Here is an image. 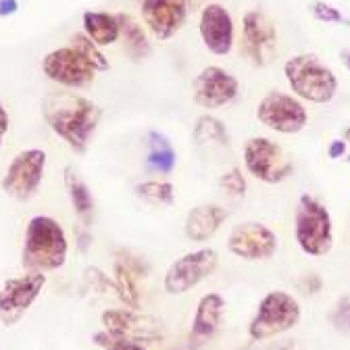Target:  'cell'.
Listing matches in <instances>:
<instances>
[{
    "label": "cell",
    "mask_w": 350,
    "mask_h": 350,
    "mask_svg": "<svg viewBox=\"0 0 350 350\" xmlns=\"http://www.w3.org/2000/svg\"><path fill=\"white\" fill-rule=\"evenodd\" d=\"M42 113L51 129L77 154L88 150L90 138L103 117V111L96 103L75 92L49 94L42 103Z\"/></svg>",
    "instance_id": "1"
},
{
    "label": "cell",
    "mask_w": 350,
    "mask_h": 350,
    "mask_svg": "<svg viewBox=\"0 0 350 350\" xmlns=\"http://www.w3.org/2000/svg\"><path fill=\"white\" fill-rule=\"evenodd\" d=\"M69 252L67 236L53 217L38 215L27 224L21 262L27 271H55L65 265Z\"/></svg>",
    "instance_id": "2"
},
{
    "label": "cell",
    "mask_w": 350,
    "mask_h": 350,
    "mask_svg": "<svg viewBox=\"0 0 350 350\" xmlns=\"http://www.w3.org/2000/svg\"><path fill=\"white\" fill-rule=\"evenodd\" d=\"M284 75L290 90L302 100L325 105L332 103L338 92V77L334 71L309 53L288 59L284 65Z\"/></svg>",
    "instance_id": "3"
},
{
    "label": "cell",
    "mask_w": 350,
    "mask_h": 350,
    "mask_svg": "<svg viewBox=\"0 0 350 350\" xmlns=\"http://www.w3.org/2000/svg\"><path fill=\"white\" fill-rule=\"evenodd\" d=\"M294 234L300 250L309 256H323L334 246V226L332 215L323 202L311 194H302L298 198Z\"/></svg>",
    "instance_id": "4"
},
{
    "label": "cell",
    "mask_w": 350,
    "mask_h": 350,
    "mask_svg": "<svg viewBox=\"0 0 350 350\" xmlns=\"http://www.w3.org/2000/svg\"><path fill=\"white\" fill-rule=\"evenodd\" d=\"M300 321L298 300L284 292L273 290L258 302V309L248 323V336L256 342L275 338L284 332H290Z\"/></svg>",
    "instance_id": "5"
},
{
    "label": "cell",
    "mask_w": 350,
    "mask_h": 350,
    "mask_svg": "<svg viewBox=\"0 0 350 350\" xmlns=\"http://www.w3.org/2000/svg\"><path fill=\"white\" fill-rule=\"evenodd\" d=\"M242 154H244L246 171L254 175L258 182L280 184L288 180L294 171V165L284 154V148L269 138H262V136L250 138L244 144Z\"/></svg>",
    "instance_id": "6"
},
{
    "label": "cell",
    "mask_w": 350,
    "mask_h": 350,
    "mask_svg": "<svg viewBox=\"0 0 350 350\" xmlns=\"http://www.w3.org/2000/svg\"><path fill=\"white\" fill-rule=\"evenodd\" d=\"M242 53L256 67H267L278 57V27L267 13L252 9L244 15Z\"/></svg>",
    "instance_id": "7"
},
{
    "label": "cell",
    "mask_w": 350,
    "mask_h": 350,
    "mask_svg": "<svg viewBox=\"0 0 350 350\" xmlns=\"http://www.w3.org/2000/svg\"><path fill=\"white\" fill-rule=\"evenodd\" d=\"M219 265V254L213 248H198L173 260L165 273V290L169 294H186L200 282L211 278Z\"/></svg>",
    "instance_id": "8"
},
{
    "label": "cell",
    "mask_w": 350,
    "mask_h": 350,
    "mask_svg": "<svg viewBox=\"0 0 350 350\" xmlns=\"http://www.w3.org/2000/svg\"><path fill=\"white\" fill-rule=\"evenodd\" d=\"M44 171H46V152L40 148L21 150L7 167L0 186H3L7 196L25 202L38 192Z\"/></svg>",
    "instance_id": "9"
},
{
    "label": "cell",
    "mask_w": 350,
    "mask_h": 350,
    "mask_svg": "<svg viewBox=\"0 0 350 350\" xmlns=\"http://www.w3.org/2000/svg\"><path fill=\"white\" fill-rule=\"evenodd\" d=\"M256 119L265 127L278 131V134L292 136L306 127L309 113L298 98L275 90L258 103Z\"/></svg>",
    "instance_id": "10"
},
{
    "label": "cell",
    "mask_w": 350,
    "mask_h": 350,
    "mask_svg": "<svg viewBox=\"0 0 350 350\" xmlns=\"http://www.w3.org/2000/svg\"><path fill=\"white\" fill-rule=\"evenodd\" d=\"M46 275L40 271H29L27 275L7 280L0 290V321L7 327L15 325L40 296Z\"/></svg>",
    "instance_id": "11"
},
{
    "label": "cell",
    "mask_w": 350,
    "mask_h": 350,
    "mask_svg": "<svg viewBox=\"0 0 350 350\" xmlns=\"http://www.w3.org/2000/svg\"><path fill=\"white\" fill-rule=\"evenodd\" d=\"M42 71L49 79L65 88H83L94 81L96 75V67L75 46H65L49 53L42 61Z\"/></svg>",
    "instance_id": "12"
},
{
    "label": "cell",
    "mask_w": 350,
    "mask_h": 350,
    "mask_svg": "<svg viewBox=\"0 0 350 350\" xmlns=\"http://www.w3.org/2000/svg\"><path fill=\"white\" fill-rule=\"evenodd\" d=\"M100 321L109 334L134 342H161L165 338L163 321L152 315H144L136 309L105 311Z\"/></svg>",
    "instance_id": "13"
},
{
    "label": "cell",
    "mask_w": 350,
    "mask_h": 350,
    "mask_svg": "<svg viewBox=\"0 0 350 350\" xmlns=\"http://www.w3.org/2000/svg\"><path fill=\"white\" fill-rule=\"evenodd\" d=\"M228 248L242 260H267L278 250V236L258 221H246L232 230Z\"/></svg>",
    "instance_id": "14"
},
{
    "label": "cell",
    "mask_w": 350,
    "mask_h": 350,
    "mask_svg": "<svg viewBox=\"0 0 350 350\" xmlns=\"http://www.w3.org/2000/svg\"><path fill=\"white\" fill-rule=\"evenodd\" d=\"M192 88H194L196 105L204 109H219V107L230 105L238 96L240 83L230 71L217 65H211V67H204L196 75Z\"/></svg>",
    "instance_id": "15"
},
{
    "label": "cell",
    "mask_w": 350,
    "mask_h": 350,
    "mask_svg": "<svg viewBox=\"0 0 350 350\" xmlns=\"http://www.w3.org/2000/svg\"><path fill=\"white\" fill-rule=\"evenodd\" d=\"M140 11L150 33L165 42L184 27L188 17V0H142Z\"/></svg>",
    "instance_id": "16"
},
{
    "label": "cell",
    "mask_w": 350,
    "mask_h": 350,
    "mask_svg": "<svg viewBox=\"0 0 350 350\" xmlns=\"http://www.w3.org/2000/svg\"><path fill=\"white\" fill-rule=\"evenodd\" d=\"M198 31H200L204 46L213 55H217V57L230 55V51L234 46V19L224 5L213 3L202 9Z\"/></svg>",
    "instance_id": "17"
},
{
    "label": "cell",
    "mask_w": 350,
    "mask_h": 350,
    "mask_svg": "<svg viewBox=\"0 0 350 350\" xmlns=\"http://www.w3.org/2000/svg\"><path fill=\"white\" fill-rule=\"evenodd\" d=\"M192 140L202 159L219 161L230 150V136L226 125L213 115H202L196 119L192 129Z\"/></svg>",
    "instance_id": "18"
},
{
    "label": "cell",
    "mask_w": 350,
    "mask_h": 350,
    "mask_svg": "<svg viewBox=\"0 0 350 350\" xmlns=\"http://www.w3.org/2000/svg\"><path fill=\"white\" fill-rule=\"evenodd\" d=\"M228 219V211L219 204H198L194 206L184 224V232L192 242H206L211 240Z\"/></svg>",
    "instance_id": "19"
},
{
    "label": "cell",
    "mask_w": 350,
    "mask_h": 350,
    "mask_svg": "<svg viewBox=\"0 0 350 350\" xmlns=\"http://www.w3.org/2000/svg\"><path fill=\"white\" fill-rule=\"evenodd\" d=\"M224 313H226V300L215 292L204 294L198 300L196 313L192 319V334H190L192 340L198 344L211 340L217 334L219 325H221Z\"/></svg>",
    "instance_id": "20"
},
{
    "label": "cell",
    "mask_w": 350,
    "mask_h": 350,
    "mask_svg": "<svg viewBox=\"0 0 350 350\" xmlns=\"http://www.w3.org/2000/svg\"><path fill=\"white\" fill-rule=\"evenodd\" d=\"M83 31L98 46H109V44L117 42L121 36L117 15L103 13V11L83 13Z\"/></svg>",
    "instance_id": "21"
},
{
    "label": "cell",
    "mask_w": 350,
    "mask_h": 350,
    "mask_svg": "<svg viewBox=\"0 0 350 350\" xmlns=\"http://www.w3.org/2000/svg\"><path fill=\"white\" fill-rule=\"evenodd\" d=\"M119 29H121V38L125 44L127 55L134 61H142L150 55V42L142 29V25L127 13H119Z\"/></svg>",
    "instance_id": "22"
},
{
    "label": "cell",
    "mask_w": 350,
    "mask_h": 350,
    "mask_svg": "<svg viewBox=\"0 0 350 350\" xmlns=\"http://www.w3.org/2000/svg\"><path fill=\"white\" fill-rule=\"evenodd\" d=\"M65 188H67L73 211L88 224V221H90V217H92V211H94V200H92L90 190H88V186L83 184V180L71 167L65 169Z\"/></svg>",
    "instance_id": "23"
},
{
    "label": "cell",
    "mask_w": 350,
    "mask_h": 350,
    "mask_svg": "<svg viewBox=\"0 0 350 350\" xmlns=\"http://www.w3.org/2000/svg\"><path fill=\"white\" fill-rule=\"evenodd\" d=\"M136 278L140 275L123 258L115 260V292L129 309H138L140 306V290L136 286Z\"/></svg>",
    "instance_id": "24"
},
{
    "label": "cell",
    "mask_w": 350,
    "mask_h": 350,
    "mask_svg": "<svg viewBox=\"0 0 350 350\" xmlns=\"http://www.w3.org/2000/svg\"><path fill=\"white\" fill-rule=\"evenodd\" d=\"M148 140H150L148 167L152 171H159V173H171L175 167V161H178L171 142L163 134H159V131H150Z\"/></svg>",
    "instance_id": "25"
},
{
    "label": "cell",
    "mask_w": 350,
    "mask_h": 350,
    "mask_svg": "<svg viewBox=\"0 0 350 350\" xmlns=\"http://www.w3.org/2000/svg\"><path fill=\"white\" fill-rule=\"evenodd\" d=\"M136 194L152 204H171L175 200V188L169 182H142L136 186Z\"/></svg>",
    "instance_id": "26"
},
{
    "label": "cell",
    "mask_w": 350,
    "mask_h": 350,
    "mask_svg": "<svg viewBox=\"0 0 350 350\" xmlns=\"http://www.w3.org/2000/svg\"><path fill=\"white\" fill-rule=\"evenodd\" d=\"M71 46H75L88 61H90L96 67V71H107L111 67L109 65V59L98 51V44H94L85 33H75L71 38Z\"/></svg>",
    "instance_id": "27"
},
{
    "label": "cell",
    "mask_w": 350,
    "mask_h": 350,
    "mask_svg": "<svg viewBox=\"0 0 350 350\" xmlns=\"http://www.w3.org/2000/svg\"><path fill=\"white\" fill-rule=\"evenodd\" d=\"M92 340H94L96 346H100V348H105V350H146L140 342L113 336V334H109L107 329H105V332H96Z\"/></svg>",
    "instance_id": "28"
},
{
    "label": "cell",
    "mask_w": 350,
    "mask_h": 350,
    "mask_svg": "<svg viewBox=\"0 0 350 350\" xmlns=\"http://www.w3.org/2000/svg\"><path fill=\"white\" fill-rule=\"evenodd\" d=\"M219 188H221L224 192H228L230 196H244L246 194V178L242 175L240 169H230L226 171L224 175H219Z\"/></svg>",
    "instance_id": "29"
},
{
    "label": "cell",
    "mask_w": 350,
    "mask_h": 350,
    "mask_svg": "<svg viewBox=\"0 0 350 350\" xmlns=\"http://www.w3.org/2000/svg\"><path fill=\"white\" fill-rule=\"evenodd\" d=\"M329 321L336 332L350 334V296H344L336 302L334 311L329 315Z\"/></svg>",
    "instance_id": "30"
},
{
    "label": "cell",
    "mask_w": 350,
    "mask_h": 350,
    "mask_svg": "<svg viewBox=\"0 0 350 350\" xmlns=\"http://www.w3.org/2000/svg\"><path fill=\"white\" fill-rule=\"evenodd\" d=\"M309 11L317 21H323V23H342L344 21L342 13L336 7H332L329 3H323V0H315V3H311Z\"/></svg>",
    "instance_id": "31"
},
{
    "label": "cell",
    "mask_w": 350,
    "mask_h": 350,
    "mask_svg": "<svg viewBox=\"0 0 350 350\" xmlns=\"http://www.w3.org/2000/svg\"><path fill=\"white\" fill-rule=\"evenodd\" d=\"M346 152V142L344 140H332L329 148H327V157L329 159H342Z\"/></svg>",
    "instance_id": "32"
},
{
    "label": "cell",
    "mask_w": 350,
    "mask_h": 350,
    "mask_svg": "<svg viewBox=\"0 0 350 350\" xmlns=\"http://www.w3.org/2000/svg\"><path fill=\"white\" fill-rule=\"evenodd\" d=\"M17 9H19L17 0H0V17H9L17 13Z\"/></svg>",
    "instance_id": "33"
},
{
    "label": "cell",
    "mask_w": 350,
    "mask_h": 350,
    "mask_svg": "<svg viewBox=\"0 0 350 350\" xmlns=\"http://www.w3.org/2000/svg\"><path fill=\"white\" fill-rule=\"evenodd\" d=\"M7 131H9V113L3 107V103H0V144H3Z\"/></svg>",
    "instance_id": "34"
},
{
    "label": "cell",
    "mask_w": 350,
    "mask_h": 350,
    "mask_svg": "<svg viewBox=\"0 0 350 350\" xmlns=\"http://www.w3.org/2000/svg\"><path fill=\"white\" fill-rule=\"evenodd\" d=\"M90 236H88V234H83V232H79V248L81 250H88V246H90Z\"/></svg>",
    "instance_id": "35"
},
{
    "label": "cell",
    "mask_w": 350,
    "mask_h": 350,
    "mask_svg": "<svg viewBox=\"0 0 350 350\" xmlns=\"http://www.w3.org/2000/svg\"><path fill=\"white\" fill-rule=\"evenodd\" d=\"M340 59H342V63H344V67L350 71V51L348 49H344L342 53H340Z\"/></svg>",
    "instance_id": "36"
},
{
    "label": "cell",
    "mask_w": 350,
    "mask_h": 350,
    "mask_svg": "<svg viewBox=\"0 0 350 350\" xmlns=\"http://www.w3.org/2000/svg\"><path fill=\"white\" fill-rule=\"evenodd\" d=\"M344 142H350V127H346V131H344V138H342Z\"/></svg>",
    "instance_id": "37"
},
{
    "label": "cell",
    "mask_w": 350,
    "mask_h": 350,
    "mask_svg": "<svg viewBox=\"0 0 350 350\" xmlns=\"http://www.w3.org/2000/svg\"><path fill=\"white\" fill-rule=\"evenodd\" d=\"M344 161H346V163H350V154H348V159H344Z\"/></svg>",
    "instance_id": "38"
}]
</instances>
